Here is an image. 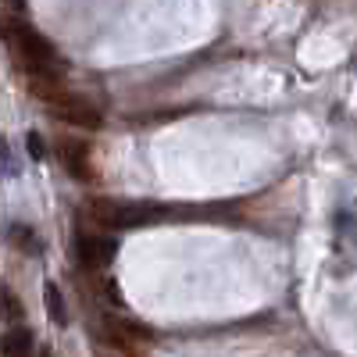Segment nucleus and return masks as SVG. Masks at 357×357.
Segmentation results:
<instances>
[{"label":"nucleus","mask_w":357,"mask_h":357,"mask_svg":"<svg viewBox=\"0 0 357 357\" xmlns=\"http://www.w3.org/2000/svg\"><path fill=\"white\" fill-rule=\"evenodd\" d=\"M0 33H4V40L15 47V54L22 57L25 72H61V65H57V50L50 47V40L43 33H36L29 22H18V18H8L0 22Z\"/></svg>","instance_id":"1"},{"label":"nucleus","mask_w":357,"mask_h":357,"mask_svg":"<svg viewBox=\"0 0 357 357\" xmlns=\"http://www.w3.org/2000/svg\"><path fill=\"white\" fill-rule=\"evenodd\" d=\"M29 154H33V158H43V139H40L36 132H29Z\"/></svg>","instance_id":"11"},{"label":"nucleus","mask_w":357,"mask_h":357,"mask_svg":"<svg viewBox=\"0 0 357 357\" xmlns=\"http://www.w3.org/2000/svg\"><path fill=\"white\" fill-rule=\"evenodd\" d=\"M104 340H107L114 350H122V354H129V357H139V343L151 340V329H143V325H136V321H129V318L107 314V318H104Z\"/></svg>","instance_id":"3"},{"label":"nucleus","mask_w":357,"mask_h":357,"mask_svg":"<svg viewBox=\"0 0 357 357\" xmlns=\"http://www.w3.org/2000/svg\"><path fill=\"white\" fill-rule=\"evenodd\" d=\"M61 161L68 168L72 178L79 183H89L93 178V161H89V146L82 139H61Z\"/></svg>","instance_id":"6"},{"label":"nucleus","mask_w":357,"mask_h":357,"mask_svg":"<svg viewBox=\"0 0 357 357\" xmlns=\"http://www.w3.org/2000/svg\"><path fill=\"white\" fill-rule=\"evenodd\" d=\"M43 304H47V314L54 325H68V311H65V296L57 289V282H47L43 286Z\"/></svg>","instance_id":"8"},{"label":"nucleus","mask_w":357,"mask_h":357,"mask_svg":"<svg viewBox=\"0 0 357 357\" xmlns=\"http://www.w3.org/2000/svg\"><path fill=\"white\" fill-rule=\"evenodd\" d=\"M40 357H54V354H50V350H40Z\"/></svg>","instance_id":"13"},{"label":"nucleus","mask_w":357,"mask_h":357,"mask_svg":"<svg viewBox=\"0 0 357 357\" xmlns=\"http://www.w3.org/2000/svg\"><path fill=\"white\" fill-rule=\"evenodd\" d=\"M0 318H4V321H11V325H18V321L25 318V307H22V301L15 296V289H11V286H4V282H0Z\"/></svg>","instance_id":"9"},{"label":"nucleus","mask_w":357,"mask_h":357,"mask_svg":"<svg viewBox=\"0 0 357 357\" xmlns=\"http://www.w3.org/2000/svg\"><path fill=\"white\" fill-rule=\"evenodd\" d=\"M11 240H15L25 254H36V250H40V240L33 236V229H29V225H11Z\"/></svg>","instance_id":"10"},{"label":"nucleus","mask_w":357,"mask_h":357,"mask_svg":"<svg viewBox=\"0 0 357 357\" xmlns=\"http://www.w3.org/2000/svg\"><path fill=\"white\" fill-rule=\"evenodd\" d=\"M57 118H65V122H72V126H79V129H100V111L89 104V100H82V97H72V93H61V97H54L50 104H47Z\"/></svg>","instance_id":"4"},{"label":"nucleus","mask_w":357,"mask_h":357,"mask_svg":"<svg viewBox=\"0 0 357 357\" xmlns=\"http://www.w3.org/2000/svg\"><path fill=\"white\" fill-rule=\"evenodd\" d=\"M8 4H11V8H22V4H25V0H8Z\"/></svg>","instance_id":"12"},{"label":"nucleus","mask_w":357,"mask_h":357,"mask_svg":"<svg viewBox=\"0 0 357 357\" xmlns=\"http://www.w3.org/2000/svg\"><path fill=\"white\" fill-rule=\"evenodd\" d=\"M89 218H93L100 229H139V225H151V222H161L168 218L165 207L158 204H139V200H107V197H97L89 200Z\"/></svg>","instance_id":"2"},{"label":"nucleus","mask_w":357,"mask_h":357,"mask_svg":"<svg viewBox=\"0 0 357 357\" xmlns=\"http://www.w3.org/2000/svg\"><path fill=\"white\" fill-rule=\"evenodd\" d=\"M75 250H79V261L86 268H104L114 261V250L118 243L111 240V236H93V232H82L75 240Z\"/></svg>","instance_id":"5"},{"label":"nucleus","mask_w":357,"mask_h":357,"mask_svg":"<svg viewBox=\"0 0 357 357\" xmlns=\"http://www.w3.org/2000/svg\"><path fill=\"white\" fill-rule=\"evenodd\" d=\"M0 354L4 357H33V333L22 329V325L8 329L4 340H0Z\"/></svg>","instance_id":"7"}]
</instances>
